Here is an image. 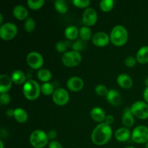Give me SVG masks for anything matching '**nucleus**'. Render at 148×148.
Segmentation results:
<instances>
[{
    "label": "nucleus",
    "instance_id": "nucleus-1",
    "mask_svg": "<svg viewBox=\"0 0 148 148\" xmlns=\"http://www.w3.org/2000/svg\"><path fill=\"white\" fill-rule=\"evenodd\" d=\"M113 135V130L111 126L105 122L98 124L92 130L91 140L98 146L105 145L111 140Z\"/></svg>",
    "mask_w": 148,
    "mask_h": 148
},
{
    "label": "nucleus",
    "instance_id": "nucleus-2",
    "mask_svg": "<svg viewBox=\"0 0 148 148\" xmlns=\"http://www.w3.org/2000/svg\"><path fill=\"white\" fill-rule=\"evenodd\" d=\"M128 31L125 27L118 25L113 27L110 34L111 42L116 46H122L127 43L128 40Z\"/></svg>",
    "mask_w": 148,
    "mask_h": 148
},
{
    "label": "nucleus",
    "instance_id": "nucleus-3",
    "mask_svg": "<svg viewBox=\"0 0 148 148\" xmlns=\"http://www.w3.org/2000/svg\"><path fill=\"white\" fill-rule=\"evenodd\" d=\"M40 86L37 81L29 79L23 85V93L26 99L35 101L38 99L40 94Z\"/></svg>",
    "mask_w": 148,
    "mask_h": 148
},
{
    "label": "nucleus",
    "instance_id": "nucleus-4",
    "mask_svg": "<svg viewBox=\"0 0 148 148\" xmlns=\"http://www.w3.org/2000/svg\"><path fill=\"white\" fill-rule=\"evenodd\" d=\"M49 138L47 133L40 130H36L32 132L29 141L34 148H43L49 145Z\"/></svg>",
    "mask_w": 148,
    "mask_h": 148
},
{
    "label": "nucleus",
    "instance_id": "nucleus-5",
    "mask_svg": "<svg viewBox=\"0 0 148 148\" xmlns=\"http://www.w3.org/2000/svg\"><path fill=\"white\" fill-rule=\"evenodd\" d=\"M62 64L67 67H75L82 62V55L75 51H69L63 53L62 56Z\"/></svg>",
    "mask_w": 148,
    "mask_h": 148
},
{
    "label": "nucleus",
    "instance_id": "nucleus-6",
    "mask_svg": "<svg viewBox=\"0 0 148 148\" xmlns=\"http://www.w3.org/2000/svg\"><path fill=\"white\" fill-rule=\"evenodd\" d=\"M130 109L136 118L143 120L148 119V104L145 101H136L132 105Z\"/></svg>",
    "mask_w": 148,
    "mask_h": 148
},
{
    "label": "nucleus",
    "instance_id": "nucleus-7",
    "mask_svg": "<svg viewBox=\"0 0 148 148\" xmlns=\"http://www.w3.org/2000/svg\"><path fill=\"white\" fill-rule=\"evenodd\" d=\"M18 33L17 25L12 23H3L0 26V37L4 40H10L14 38Z\"/></svg>",
    "mask_w": 148,
    "mask_h": 148
},
{
    "label": "nucleus",
    "instance_id": "nucleus-8",
    "mask_svg": "<svg viewBox=\"0 0 148 148\" xmlns=\"http://www.w3.org/2000/svg\"><path fill=\"white\" fill-rule=\"evenodd\" d=\"M132 139L135 143L145 144L148 143V127L145 125L136 127L132 132Z\"/></svg>",
    "mask_w": 148,
    "mask_h": 148
},
{
    "label": "nucleus",
    "instance_id": "nucleus-9",
    "mask_svg": "<svg viewBox=\"0 0 148 148\" xmlns=\"http://www.w3.org/2000/svg\"><path fill=\"white\" fill-rule=\"evenodd\" d=\"M69 93L66 89L59 88L56 89L52 95V100L56 105L59 106H64L69 101Z\"/></svg>",
    "mask_w": 148,
    "mask_h": 148
},
{
    "label": "nucleus",
    "instance_id": "nucleus-10",
    "mask_svg": "<svg viewBox=\"0 0 148 148\" xmlns=\"http://www.w3.org/2000/svg\"><path fill=\"white\" fill-rule=\"evenodd\" d=\"M26 62L30 68L39 70L43 65L44 59L40 53L37 51H31L27 55Z\"/></svg>",
    "mask_w": 148,
    "mask_h": 148
},
{
    "label": "nucleus",
    "instance_id": "nucleus-11",
    "mask_svg": "<svg viewBox=\"0 0 148 148\" xmlns=\"http://www.w3.org/2000/svg\"><path fill=\"white\" fill-rule=\"evenodd\" d=\"M82 20L85 26L90 27L95 25L98 21V13L96 10L92 7L85 9L82 14Z\"/></svg>",
    "mask_w": 148,
    "mask_h": 148
},
{
    "label": "nucleus",
    "instance_id": "nucleus-12",
    "mask_svg": "<svg viewBox=\"0 0 148 148\" xmlns=\"http://www.w3.org/2000/svg\"><path fill=\"white\" fill-rule=\"evenodd\" d=\"M110 36L105 32H97L93 34L92 38V42L97 47H105L109 43Z\"/></svg>",
    "mask_w": 148,
    "mask_h": 148
},
{
    "label": "nucleus",
    "instance_id": "nucleus-13",
    "mask_svg": "<svg viewBox=\"0 0 148 148\" xmlns=\"http://www.w3.org/2000/svg\"><path fill=\"white\" fill-rule=\"evenodd\" d=\"M66 87L72 92H79L83 88L84 82L79 77H72L66 82Z\"/></svg>",
    "mask_w": 148,
    "mask_h": 148
},
{
    "label": "nucleus",
    "instance_id": "nucleus-14",
    "mask_svg": "<svg viewBox=\"0 0 148 148\" xmlns=\"http://www.w3.org/2000/svg\"><path fill=\"white\" fill-rule=\"evenodd\" d=\"M116 82L119 86L123 89H130L133 85V80L132 77L125 73L119 75L116 78Z\"/></svg>",
    "mask_w": 148,
    "mask_h": 148
},
{
    "label": "nucleus",
    "instance_id": "nucleus-15",
    "mask_svg": "<svg viewBox=\"0 0 148 148\" xmlns=\"http://www.w3.org/2000/svg\"><path fill=\"white\" fill-rule=\"evenodd\" d=\"M106 99L110 104L114 106H117L121 104V101H122V97L118 90L111 89L108 90V94L106 95Z\"/></svg>",
    "mask_w": 148,
    "mask_h": 148
},
{
    "label": "nucleus",
    "instance_id": "nucleus-16",
    "mask_svg": "<svg viewBox=\"0 0 148 148\" xmlns=\"http://www.w3.org/2000/svg\"><path fill=\"white\" fill-rule=\"evenodd\" d=\"M12 86V80L11 77L9 75L2 74L0 76V92L7 93Z\"/></svg>",
    "mask_w": 148,
    "mask_h": 148
},
{
    "label": "nucleus",
    "instance_id": "nucleus-17",
    "mask_svg": "<svg viewBox=\"0 0 148 148\" xmlns=\"http://www.w3.org/2000/svg\"><path fill=\"white\" fill-rule=\"evenodd\" d=\"M90 115L91 119L93 121H96V122L99 123V124L103 123L105 121L106 117V112L101 107H95V108H92L91 109L90 113Z\"/></svg>",
    "mask_w": 148,
    "mask_h": 148
},
{
    "label": "nucleus",
    "instance_id": "nucleus-18",
    "mask_svg": "<svg viewBox=\"0 0 148 148\" xmlns=\"http://www.w3.org/2000/svg\"><path fill=\"white\" fill-rule=\"evenodd\" d=\"M114 136L117 141L120 143H124L130 140V137H132V133L127 127H121L116 131Z\"/></svg>",
    "mask_w": 148,
    "mask_h": 148
},
{
    "label": "nucleus",
    "instance_id": "nucleus-19",
    "mask_svg": "<svg viewBox=\"0 0 148 148\" xmlns=\"http://www.w3.org/2000/svg\"><path fill=\"white\" fill-rule=\"evenodd\" d=\"M121 122L124 127L130 128L133 127L134 124V116L132 113L130 108H126L123 113L122 118H121Z\"/></svg>",
    "mask_w": 148,
    "mask_h": 148
},
{
    "label": "nucleus",
    "instance_id": "nucleus-20",
    "mask_svg": "<svg viewBox=\"0 0 148 148\" xmlns=\"http://www.w3.org/2000/svg\"><path fill=\"white\" fill-rule=\"evenodd\" d=\"M13 15L18 20H25L28 17V10L21 4H17L13 9Z\"/></svg>",
    "mask_w": 148,
    "mask_h": 148
},
{
    "label": "nucleus",
    "instance_id": "nucleus-21",
    "mask_svg": "<svg viewBox=\"0 0 148 148\" xmlns=\"http://www.w3.org/2000/svg\"><path fill=\"white\" fill-rule=\"evenodd\" d=\"M11 78L12 82H14L16 85H24L27 81V77H26L25 74L21 70H14L12 72L11 74Z\"/></svg>",
    "mask_w": 148,
    "mask_h": 148
},
{
    "label": "nucleus",
    "instance_id": "nucleus-22",
    "mask_svg": "<svg viewBox=\"0 0 148 148\" xmlns=\"http://www.w3.org/2000/svg\"><path fill=\"white\" fill-rule=\"evenodd\" d=\"M136 59L141 64L148 63V46H142L137 52Z\"/></svg>",
    "mask_w": 148,
    "mask_h": 148
},
{
    "label": "nucleus",
    "instance_id": "nucleus-23",
    "mask_svg": "<svg viewBox=\"0 0 148 148\" xmlns=\"http://www.w3.org/2000/svg\"><path fill=\"white\" fill-rule=\"evenodd\" d=\"M14 119L20 124H24L27 121L28 115L27 113L22 108H16L14 114Z\"/></svg>",
    "mask_w": 148,
    "mask_h": 148
},
{
    "label": "nucleus",
    "instance_id": "nucleus-24",
    "mask_svg": "<svg viewBox=\"0 0 148 148\" xmlns=\"http://www.w3.org/2000/svg\"><path fill=\"white\" fill-rule=\"evenodd\" d=\"M38 79L41 81L43 83L45 82H49L52 78V73L49 69L41 68L37 72Z\"/></svg>",
    "mask_w": 148,
    "mask_h": 148
},
{
    "label": "nucleus",
    "instance_id": "nucleus-25",
    "mask_svg": "<svg viewBox=\"0 0 148 148\" xmlns=\"http://www.w3.org/2000/svg\"><path fill=\"white\" fill-rule=\"evenodd\" d=\"M79 29H78L76 26H68L64 30L65 37H66L68 40H75V39L77 38V37L79 36Z\"/></svg>",
    "mask_w": 148,
    "mask_h": 148
},
{
    "label": "nucleus",
    "instance_id": "nucleus-26",
    "mask_svg": "<svg viewBox=\"0 0 148 148\" xmlns=\"http://www.w3.org/2000/svg\"><path fill=\"white\" fill-rule=\"evenodd\" d=\"M92 36L93 35H92V30L90 27L84 25L79 28V36L81 40H82L83 41H87V40L92 39Z\"/></svg>",
    "mask_w": 148,
    "mask_h": 148
},
{
    "label": "nucleus",
    "instance_id": "nucleus-27",
    "mask_svg": "<svg viewBox=\"0 0 148 148\" xmlns=\"http://www.w3.org/2000/svg\"><path fill=\"white\" fill-rule=\"evenodd\" d=\"M54 7L56 12L60 14H66L69 10V5L65 0H56L54 1Z\"/></svg>",
    "mask_w": 148,
    "mask_h": 148
},
{
    "label": "nucleus",
    "instance_id": "nucleus-28",
    "mask_svg": "<svg viewBox=\"0 0 148 148\" xmlns=\"http://www.w3.org/2000/svg\"><path fill=\"white\" fill-rule=\"evenodd\" d=\"M114 0H102L100 1L99 7L100 9L103 12H108L111 11L112 9L114 7Z\"/></svg>",
    "mask_w": 148,
    "mask_h": 148
},
{
    "label": "nucleus",
    "instance_id": "nucleus-29",
    "mask_svg": "<svg viewBox=\"0 0 148 148\" xmlns=\"http://www.w3.org/2000/svg\"><path fill=\"white\" fill-rule=\"evenodd\" d=\"M54 90L53 85L50 82H45L40 85V92L44 95H53Z\"/></svg>",
    "mask_w": 148,
    "mask_h": 148
},
{
    "label": "nucleus",
    "instance_id": "nucleus-30",
    "mask_svg": "<svg viewBox=\"0 0 148 148\" xmlns=\"http://www.w3.org/2000/svg\"><path fill=\"white\" fill-rule=\"evenodd\" d=\"M44 0H38V1H33V0H27V5L30 9L33 10H40L44 5Z\"/></svg>",
    "mask_w": 148,
    "mask_h": 148
},
{
    "label": "nucleus",
    "instance_id": "nucleus-31",
    "mask_svg": "<svg viewBox=\"0 0 148 148\" xmlns=\"http://www.w3.org/2000/svg\"><path fill=\"white\" fill-rule=\"evenodd\" d=\"M36 28V21L32 17H27L24 23V29L27 33H31Z\"/></svg>",
    "mask_w": 148,
    "mask_h": 148
},
{
    "label": "nucleus",
    "instance_id": "nucleus-32",
    "mask_svg": "<svg viewBox=\"0 0 148 148\" xmlns=\"http://www.w3.org/2000/svg\"><path fill=\"white\" fill-rule=\"evenodd\" d=\"M95 92L96 95L99 96H106L108 92V90L107 89L106 86L102 84L96 85L95 88Z\"/></svg>",
    "mask_w": 148,
    "mask_h": 148
},
{
    "label": "nucleus",
    "instance_id": "nucleus-33",
    "mask_svg": "<svg viewBox=\"0 0 148 148\" xmlns=\"http://www.w3.org/2000/svg\"><path fill=\"white\" fill-rule=\"evenodd\" d=\"M72 3L77 8L87 9L88 8V6L90 4V0H73Z\"/></svg>",
    "mask_w": 148,
    "mask_h": 148
},
{
    "label": "nucleus",
    "instance_id": "nucleus-34",
    "mask_svg": "<svg viewBox=\"0 0 148 148\" xmlns=\"http://www.w3.org/2000/svg\"><path fill=\"white\" fill-rule=\"evenodd\" d=\"M84 47H85V44H84V41L82 40H77V41H75V43L72 44V49L73 51H75L79 52L80 51L83 50Z\"/></svg>",
    "mask_w": 148,
    "mask_h": 148
},
{
    "label": "nucleus",
    "instance_id": "nucleus-35",
    "mask_svg": "<svg viewBox=\"0 0 148 148\" xmlns=\"http://www.w3.org/2000/svg\"><path fill=\"white\" fill-rule=\"evenodd\" d=\"M11 102V97L8 93L0 94V103L2 106L8 105Z\"/></svg>",
    "mask_w": 148,
    "mask_h": 148
},
{
    "label": "nucleus",
    "instance_id": "nucleus-36",
    "mask_svg": "<svg viewBox=\"0 0 148 148\" xmlns=\"http://www.w3.org/2000/svg\"><path fill=\"white\" fill-rule=\"evenodd\" d=\"M56 50L59 53H64L66 52V49H67V46H66V43L64 41H59L56 43Z\"/></svg>",
    "mask_w": 148,
    "mask_h": 148
},
{
    "label": "nucleus",
    "instance_id": "nucleus-37",
    "mask_svg": "<svg viewBox=\"0 0 148 148\" xmlns=\"http://www.w3.org/2000/svg\"><path fill=\"white\" fill-rule=\"evenodd\" d=\"M137 61L136 59V57H134L132 56H130L128 57H127L124 60V64L127 66L128 67H133L136 65Z\"/></svg>",
    "mask_w": 148,
    "mask_h": 148
},
{
    "label": "nucleus",
    "instance_id": "nucleus-38",
    "mask_svg": "<svg viewBox=\"0 0 148 148\" xmlns=\"http://www.w3.org/2000/svg\"><path fill=\"white\" fill-rule=\"evenodd\" d=\"M48 148H63V146L59 142L56 140H53V141L49 142L48 145Z\"/></svg>",
    "mask_w": 148,
    "mask_h": 148
},
{
    "label": "nucleus",
    "instance_id": "nucleus-39",
    "mask_svg": "<svg viewBox=\"0 0 148 148\" xmlns=\"http://www.w3.org/2000/svg\"><path fill=\"white\" fill-rule=\"evenodd\" d=\"M47 136L49 140L53 141V140H54L56 138V137H57V132L54 130H49L47 132Z\"/></svg>",
    "mask_w": 148,
    "mask_h": 148
},
{
    "label": "nucleus",
    "instance_id": "nucleus-40",
    "mask_svg": "<svg viewBox=\"0 0 148 148\" xmlns=\"http://www.w3.org/2000/svg\"><path fill=\"white\" fill-rule=\"evenodd\" d=\"M104 122H105L106 124H108V125L111 126V124L114 122V116L111 115V114H109V115H106V119H105V121H104Z\"/></svg>",
    "mask_w": 148,
    "mask_h": 148
},
{
    "label": "nucleus",
    "instance_id": "nucleus-41",
    "mask_svg": "<svg viewBox=\"0 0 148 148\" xmlns=\"http://www.w3.org/2000/svg\"><path fill=\"white\" fill-rule=\"evenodd\" d=\"M14 109H12V108H9L6 111V115L8 117L11 118V117H14Z\"/></svg>",
    "mask_w": 148,
    "mask_h": 148
},
{
    "label": "nucleus",
    "instance_id": "nucleus-42",
    "mask_svg": "<svg viewBox=\"0 0 148 148\" xmlns=\"http://www.w3.org/2000/svg\"><path fill=\"white\" fill-rule=\"evenodd\" d=\"M143 98H144L145 102L148 104V87L145 89L144 92H143Z\"/></svg>",
    "mask_w": 148,
    "mask_h": 148
},
{
    "label": "nucleus",
    "instance_id": "nucleus-43",
    "mask_svg": "<svg viewBox=\"0 0 148 148\" xmlns=\"http://www.w3.org/2000/svg\"><path fill=\"white\" fill-rule=\"evenodd\" d=\"M3 20H4V17H3L2 14L0 13V24H1V25L3 24Z\"/></svg>",
    "mask_w": 148,
    "mask_h": 148
},
{
    "label": "nucleus",
    "instance_id": "nucleus-44",
    "mask_svg": "<svg viewBox=\"0 0 148 148\" xmlns=\"http://www.w3.org/2000/svg\"><path fill=\"white\" fill-rule=\"evenodd\" d=\"M4 143H3L2 140H0V148H4Z\"/></svg>",
    "mask_w": 148,
    "mask_h": 148
},
{
    "label": "nucleus",
    "instance_id": "nucleus-45",
    "mask_svg": "<svg viewBox=\"0 0 148 148\" xmlns=\"http://www.w3.org/2000/svg\"><path fill=\"white\" fill-rule=\"evenodd\" d=\"M145 84L146 85V88H147L148 87V77L145 78Z\"/></svg>",
    "mask_w": 148,
    "mask_h": 148
},
{
    "label": "nucleus",
    "instance_id": "nucleus-46",
    "mask_svg": "<svg viewBox=\"0 0 148 148\" xmlns=\"http://www.w3.org/2000/svg\"><path fill=\"white\" fill-rule=\"evenodd\" d=\"M124 148H135V147H133V146H127V147H126Z\"/></svg>",
    "mask_w": 148,
    "mask_h": 148
},
{
    "label": "nucleus",
    "instance_id": "nucleus-47",
    "mask_svg": "<svg viewBox=\"0 0 148 148\" xmlns=\"http://www.w3.org/2000/svg\"><path fill=\"white\" fill-rule=\"evenodd\" d=\"M145 148H148V143H146V145H145Z\"/></svg>",
    "mask_w": 148,
    "mask_h": 148
}]
</instances>
